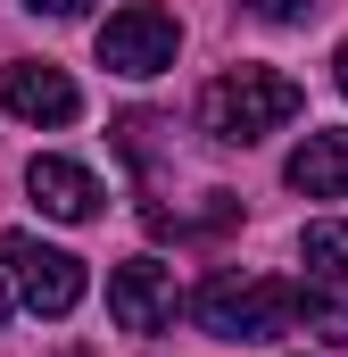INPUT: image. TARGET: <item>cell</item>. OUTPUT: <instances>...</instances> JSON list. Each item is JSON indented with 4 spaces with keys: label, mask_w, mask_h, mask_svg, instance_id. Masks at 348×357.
<instances>
[{
    "label": "cell",
    "mask_w": 348,
    "mask_h": 357,
    "mask_svg": "<svg viewBox=\"0 0 348 357\" xmlns=\"http://www.w3.org/2000/svg\"><path fill=\"white\" fill-rule=\"evenodd\" d=\"M307 108V91L290 84L282 67H232V75H216V84L199 91V125L216 133V142H265L274 125H290Z\"/></svg>",
    "instance_id": "cell-1"
},
{
    "label": "cell",
    "mask_w": 348,
    "mask_h": 357,
    "mask_svg": "<svg viewBox=\"0 0 348 357\" xmlns=\"http://www.w3.org/2000/svg\"><path fill=\"white\" fill-rule=\"evenodd\" d=\"M191 316H199V333H216V341H282L290 316H299V291L224 266V274H207V282L191 291Z\"/></svg>",
    "instance_id": "cell-2"
},
{
    "label": "cell",
    "mask_w": 348,
    "mask_h": 357,
    "mask_svg": "<svg viewBox=\"0 0 348 357\" xmlns=\"http://www.w3.org/2000/svg\"><path fill=\"white\" fill-rule=\"evenodd\" d=\"M0 266L17 274V299L33 307V316H75V299H84V258H67V250H50L42 233H0Z\"/></svg>",
    "instance_id": "cell-3"
},
{
    "label": "cell",
    "mask_w": 348,
    "mask_h": 357,
    "mask_svg": "<svg viewBox=\"0 0 348 357\" xmlns=\"http://www.w3.org/2000/svg\"><path fill=\"white\" fill-rule=\"evenodd\" d=\"M174 50H182V25H174L166 8H150V0H133V8H116V17L100 25V67H108V75L150 84V75L174 67Z\"/></svg>",
    "instance_id": "cell-4"
},
{
    "label": "cell",
    "mask_w": 348,
    "mask_h": 357,
    "mask_svg": "<svg viewBox=\"0 0 348 357\" xmlns=\"http://www.w3.org/2000/svg\"><path fill=\"white\" fill-rule=\"evenodd\" d=\"M0 100H8V116H25V125H75V116H84V91L67 84L50 59L0 67Z\"/></svg>",
    "instance_id": "cell-5"
},
{
    "label": "cell",
    "mask_w": 348,
    "mask_h": 357,
    "mask_svg": "<svg viewBox=\"0 0 348 357\" xmlns=\"http://www.w3.org/2000/svg\"><path fill=\"white\" fill-rule=\"evenodd\" d=\"M108 316H116V333H158L174 316V266L125 258V266L108 274Z\"/></svg>",
    "instance_id": "cell-6"
},
{
    "label": "cell",
    "mask_w": 348,
    "mask_h": 357,
    "mask_svg": "<svg viewBox=\"0 0 348 357\" xmlns=\"http://www.w3.org/2000/svg\"><path fill=\"white\" fill-rule=\"evenodd\" d=\"M25 191H33V208L58 216V225H91V216H100V175L75 167V158H33V167H25Z\"/></svg>",
    "instance_id": "cell-7"
},
{
    "label": "cell",
    "mask_w": 348,
    "mask_h": 357,
    "mask_svg": "<svg viewBox=\"0 0 348 357\" xmlns=\"http://www.w3.org/2000/svg\"><path fill=\"white\" fill-rule=\"evenodd\" d=\"M290 191H307V199H340L348 191V125L307 133V142L290 150Z\"/></svg>",
    "instance_id": "cell-8"
},
{
    "label": "cell",
    "mask_w": 348,
    "mask_h": 357,
    "mask_svg": "<svg viewBox=\"0 0 348 357\" xmlns=\"http://www.w3.org/2000/svg\"><path fill=\"white\" fill-rule=\"evenodd\" d=\"M299 316H307V333L348 349V274H307L299 282Z\"/></svg>",
    "instance_id": "cell-9"
},
{
    "label": "cell",
    "mask_w": 348,
    "mask_h": 357,
    "mask_svg": "<svg viewBox=\"0 0 348 357\" xmlns=\"http://www.w3.org/2000/svg\"><path fill=\"white\" fill-rule=\"evenodd\" d=\"M299 258H307V274H348V225H307Z\"/></svg>",
    "instance_id": "cell-10"
},
{
    "label": "cell",
    "mask_w": 348,
    "mask_h": 357,
    "mask_svg": "<svg viewBox=\"0 0 348 357\" xmlns=\"http://www.w3.org/2000/svg\"><path fill=\"white\" fill-rule=\"evenodd\" d=\"M265 25H299V17H315V0H249Z\"/></svg>",
    "instance_id": "cell-11"
},
{
    "label": "cell",
    "mask_w": 348,
    "mask_h": 357,
    "mask_svg": "<svg viewBox=\"0 0 348 357\" xmlns=\"http://www.w3.org/2000/svg\"><path fill=\"white\" fill-rule=\"evenodd\" d=\"M25 8H33V17H84L91 0H25Z\"/></svg>",
    "instance_id": "cell-12"
},
{
    "label": "cell",
    "mask_w": 348,
    "mask_h": 357,
    "mask_svg": "<svg viewBox=\"0 0 348 357\" xmlns=\"http://www.w3.org/2000/svg\"><path fill=\"white\" fill-rule=\"evenodd\" d=\"M332 84L348 91V42H340V50H332Z\"/></svg>",
    "instance_id": "cell-13"
},
{
    "label": "cell",
    "mask_w": 348,
    "mask_h": 357,
    "mask_svg": "<svg viewBox=\"0 0 348 357\" xmlns=\"http://www.w3.org/2000/svg\"><path fill=\"white\" fill-rule=\"evenodd\" d=\"M0 316H8V282H0Z\"/></svg>",
    "instance_id": "cell-14"
}]
</instances>
